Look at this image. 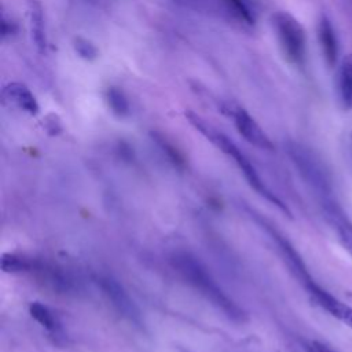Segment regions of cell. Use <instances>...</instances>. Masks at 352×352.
<instances>
[{"label":"cell","instance_id":"17","mask_svg":"<svg viewBox=\"0 0 352 352\" xmlns=\"http://www.w3.org/2000/svg\"><path fill=\"white\" fill-rule=\"evenodd\" d=\"M104 99H106V103H107L110 111L114 116H117L120 118L129 116L131 106H129L128 98L122 89H120L118 87H109L104 92Z\"/></svg>","mask_w":352,"mask_h":352},{"label":"cell","instance_id":"24","mask_svg":"<svg viewBox=\"0 0 352 352\" xmlns=\"http://www.w3.org/2000/svg\"><path fill=\"white\" fill-rule=\"evenodd\" d=\"M351 139H352V132H351Z\"/></svg>","mask_w":352,"mask_h":352},{"label":"cell","instance_id":"15","mask_svg":"<svg viewBox=\"0 0 352 352\" xmlns=\"http://www.w3.org/2000/svg\"><path fill=\"white\" fill-rule=\"evenodd\" d=\"M338 92L342 106L345 109L352 107V54L342 59L338 73Z\"/></svg>","mask_w":352,"mask_h":352},{"label":"cell","instance_id":"7","mask_svg":"<svg viewBox=\"0 0 352 352\" xmlns=\"http://www.w3.org/2000/svg\"><path fill=\"white\" fill-rule=\"evenodd\" d=\"M221 111L234 120L236 131L246 142L261 150H274V143L268 135L243 107L226 103L221 106Z\"/></svg>","mask_w":352,"mask_h":352},{"label":"cell","instance_id":"12","mask_svg":"<svg viewBox=\"0 0 352 352\" xmlns=\"http://www.w3.org/2000/svg\"><path fill=\"white\" fill-rule=\"evenodd\" d=\"M318 40L327 66L334 67L338 59V40L334 28L326 15H322L319 19Z\"/></svg>","mask_w":352,"mask_h":352},{"label":"cell","instance_id":"23","mask_svg":"<svg viewBox=\"0 0 352 352\" xmlns=\"http://www.w3.org/2000/svg\"><path fill=\"white\" fill-rule=\"evenodd\" d=\"M45 128L48 129V132L51 133H58V131H60V122L59 118L55 114H50L45 120Z\"/></svg>","mask_w":352,"mask_h":352},{"label":"cell","instance_id":"4","mask_svg":"<svg viewBox=\"0 0 352 352\" xmlns=\"http://www.w3.org/2000/svg\"><path fill=\"white\" fill-rule=\"evenodd\" d=\"M272 26L287 62L302 67L307 58V34L302 25L292 14L278 11L272 15Z\"/></svg>","mask_w":352,"mask_h":352},{"label":"cell","instance_id":"21","mask_svg":"<svg viewBox=\"0 0 352 352\" xmlns=\"http://www.w3.org/2000/svg\"><path fill=\"white\" fill-rule=\"evenodd\" d=\"M305 351L307 352H338V351H334L333 348H330L329 345L320 342V341H316V340H309L305 342Z\"/></svg>","mask_w":352,"mask_h":352},{"label":"cell","instance_id":"16","mask_svg":"<svg viewBox=\"0 0 352 352\" xmlns=\"http://www.w3.org/2000/svg\"><path fill=\"white\" fill-rule=\"evenodd\" d=\"M150 138L157 144V147L161 150V153L168 158L169 162H172L176 168H184L186 160H184L183 154L164 133H161L158 131H151Z\"/></svg>","mask_w":352,"mask_h":352},{"label":"cell","instance_id":"8","mask_svg":"<svg viewBox=\"0 0 352 352\" xmlns=\"http://www.w3.org/2000/svg\"><path fill=\"white\" fill-rule=\"evenodd\" d=\"M322 206L324 217L336 231L340 243L352 256V221L331 197L322 199Z\"/></svg>","mask_w":352,"mask_h":352},{"label":"cell","instance_id":"9","mask_svg":"<svg viewBox=\"0 0 352 352\" xmlns=\"http://www.w3.org/2000/svg\"><path fill=\"white\" fill-rule=\"evenodd\" d=\"M1 94H3V98L10 104H14L19 110H22L30 116L38 114V111H40L38 102H37L36 96L33 95V92L23 82H18V81L8 82L3 87Z\"/></svg>","mask_w":352,"mask_h":352},{"label":"cell","instance_id":"3","mask_svg":"<svg viewBox=\"0 0 352 352\" xmlns=\"http://www.w3.org/2000/svg\"><path fill=\"white\" fill-rule=\"evenodd\" d=\"M286 153L304 182L315 190L322 199L330 198L331 180L324 164L316 153L297 142H287Z\"/></svg>","mask_w":352,"mask_h":352},{"label":"cell","instance_id":"5","mask_svg":"<svg viewBox=\"0 0 352 352\" xmlns=\"http://www.w3.org/2000/svg\"><path fill=\"white\" fill-rule=\"evenodd\" d=\"M94 280L120 316H122L135 327L144 329V320L139 307L132 300L125 287L113 275L96 274Z\"/></svg>","mask_w":352,"mask_h":352},{"label":"cell","instance_id":"11","mask_svg":"<svg viewBox=\"0 0 352 352\" xmlns=\"http://www.w3.org/2000/svg\"><path fill=\"white\" fill-rule=\"evenodd\" d=\"M311 300L319 305L322 309L329 312L331 316L342 322L345 326L352 329V307L340 301L333 294H330L323 287L314 296H311Z\"/></svg>","mask_w":352,"mask_h":352},{"label":"cell","instance_id":"1","mask_svg":"<svg viewBox=\"0 0 352 352\" xmlns=\"http://www.w3.org/2000/svg\"><path fill=\"white\" fill-rule=\"evenodd\" d=\"M170 263L176 272L197 290L208 302H210L227 319L235 323L248 320L245 311L219 286L205 264L190 252H176L170 257Z\"/></svg>","mask_w":352,"mask_h":352},{"label":"cell","instance_id":"2","mask_svg":"<svg viewBox=\"0 0 352 352\" xmlns=\"http://www.w3.org/2000/svg\"><path fill=\"white\" fill-rule=\"evenodd\" d=\"M205 138L213 146H216L219 150H221L223 153H226L235 161L239 170L243 173L246 182L257 194H260L263 198H265L270 204L275 205L280 212L286 213L289 217L292 216L286 204H283V201L265 184V182L261 179V176L258 175L257 169L250 162V160L239 150V147L226 133H223L221 131H219L216 126L212 125L205 131Z\"/></svg>","mask_w":352,"mask_h":352},{"label":"cell","instance_id":"18","mask_svg":"<svg viewBox=\"0 0 352 352\" xmlns=\"http://www.w3.org/2000/svg\"><path fill=\"white\" fill-rule=\"evenodd\" d=\"M34 264V258L15 254V253H4L0 260L1 270L10 274L18 272H30Z\"/></svg>","mask_w":352,"mask_h":352},{"label":"cell","instance_id":"14","mask_svg":"<svg viewBox=\"0 0 352 352\" xmlns=\"http://www.w3.org/2000/svg\"><path fill=\"white\" fill-rule=\"evenodd\" d=\"M217 7L239 23L252 26L256 22L254 11L248 0H217Z\"/></svg>","mask_w":352,"mask_h":352},{"label":"cell","instance_id":"13","mask_svg":"<svg viewBox=\"0 0 352 352\" xmlns=\"http://www.w3.org/2000/svg\"><path fill=\"white\" fill-rule=\"evenodd\" d=\"M29 314L55 340L63 338L62 322H60L59 316L48 305H45L40 301H32L29 304Z\"/></svg>","mask_w":352,"mask_h":352},{"label":"cell","instance_id":"22","mask_svg":"<svg viewBox=\"0 0 352 352\" xmlns=\"http://www.w3.org/2000/svg\"><path fill=\"white\" fill-rule=\"evenodd\" d=\"M177 3L187 6V7H192V8H202L206 7L209 4H216L217 6V0H176Z\"/></svg>","mask_w":352,"mask_h":352},{"label":"cell","instance_id":"6","mask_svg":"<svg viewBox=\"0 0 352 352\" xmlns=\"http://www.w3.org/2000/svg\"><path fill=\"white\" fill-rule=\"evenodd\" d=\"M256 220L260 221L261 227L265 228V231L271 235L272 241L276 243V246H278L285 263L287 264L289 270L298 279V282L304 286V289L308 292V294L312 296V293H316L320 289V286L311 276L304 260L301 258V256L296 250V248L292 245V242L282 232H279L272 224H268L261 217L256 216Z\"/></svg>","mask_w":352,"mask_h":352},{"label":"cell","instance_id":"10","mask_svg":"<svg viewBox=\"0 0 352 352\" xmlns=\"http://www.w3.org/2000/svg\"><path fill=\"white\" fill-rule=\"evenodd\" d=\"M28 16H29V30L32 41L40 54H45L48 47L47 32H45V18L44 8L38 0H26Z\"/></svg>","mask_w":352,"mask_h":352},{"label":"cell","instance_id":"20","mask_svg":"<svg viewBox=\"0 0 352 352\" xmlns=\"http://www.w3.org/2000/svg\"><path fill=\"white\" fill-rule=\"evenodd\" d=\"M18 32V25L12 19H10L4 12L1 14V37L6 40L7 37L14 36Z\"/></svg>","mask_w":352,"mask_h":352},{"label":"cell","instance_id":"19","mask_svg":"<svg viewBox=\"0 0 352 352\" xmlns=\"http://www.w3.org/2000/svg\"><path fill=\"white\" fill-rule=\"evenodd\" d=\"M73 48H74L76 54L81 59H84V60H89V62L95 60L98 58V55H99V51H98L96 45L91 40H88V38H85L82 36L74 37Z\"/></svg>","mask_w":352,"mask_h":352}]
</instances>
